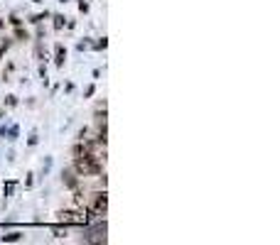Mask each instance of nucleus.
<instances>
[{
    "mask_svg": "<svg viewBox=\"0 0 280 245\" xmlns=\"http://www.w3.org/2000/svg\"><path fill=\"white\" fill-rule=\"evenodd\" d=\"M64 59H67V49H64V45H54V64L57 67H64Z\"/></svg>",
    "mask_w": 280,
    "mask_h": 245,
    "instance_id": "nucleus-5",
    "label": "nucleus"
},
{
    "mask_svg": "<svg viewBox=\"0 0 280 245\" xmlns=\"http://www.w3.org/2000/svg\"><path fill=\"white\" fill-rule=\"evenodd\" d=\"M52 233H54L57 238H64V235H67V228H54Z\"/></svg>",
    "mask_w": 280,
    "mask_h": 245,
    "instance_id": "nucleus-9",
    "label": "nucleus"
},
{
    "mask_svg": "<svg viewBox=\"0 0 280 245\" xmlns=\"http://www.w3.org/2000/svg\"><path fill=\"white\" fill-rule=\"evenodd\" d=\"M15 37H17V39H30V34L25 32L23 27H20V25H17V27H15Z\"/></svg>",
    "mask_w": 280,
    "mask_h": 245,
    "instance_id": "nucleus-7",
    "label": "nucleus"
},
{
    "mask_svg": "<svg viewBox=\"0 0 280 245\" xmlns=\"http://www.w3.org/2000/svg\"><path fill=\"white\" fill-rule=\"evenodd\" d=\"M10 25H12V27H17V25H23V20H20L17 15H12V17H10Z\"/></svg>",
    "mask_w": 280,
    "mask_h": 245,
    "instance_id": "nucleus-10",
    "label": "nucleus"
},
{
    "mask_svg": "<svg viewBox=\"0 0 280 245\" xmlns=\"http://www.w3.org/2000/svg\"><path fill=\"white\" fill-rule=\"evenodd\" d=\"M106 206H108V194H106V191L91 194V201L86 203V209H91L96 216H106Z\"/></svg>",
    "mask_w": 280,
    "mask_h": 245,
    "instance_id": "nucleus-2",
    "label": "nucleus"
},
{
    "mask_svg": "<svg viewBox=\"0 0 280 245\" xmlns=\"http://www.w3.org/2000/svg\"><path fill=\"white\" fill-rule=\"evenodd\" d=\"M57 216H59L62 223H79V226H84V223L89 221L84 213H77V211H59Z\"/></svg>",
    "mask_w": 280,
    "mask_h": 245,
    "instance_id": "nucleus-3",
    "label": "nucleus"
},
{
    "mask_svg": "<svg viewBox=\"0 0 280 245\" xmlns=\"http://www.w3.org/2000/svg\"><path fill=\"white\" fill-rule=\"evenodd\" d=\"M64 27V17L62 15H54V30H62Z\"/></svg>",
    "mask_w": 280,
    "mask_h": 245,
    "instance_id": "nucleus-8",
    "label": "nucleus"
},
{
    "mask_svg": "<svg viewBox=\"0 0 280 245\" xmlns=\"http://www.w3.org/2000/svg\"><path fill=\"white\" fill-rule=\"evenodd\" d=\"M17 240H23V233H17V231H12V233L3 235V243H17Z\"/></svg>",
    "mask_w": 280,
    "mask_h": 245,
    "instance_id": "nucleus-6",
    "label": "nucleus"
},
{
    "mask_svg": "<svg viewBox=\"0 0 280 245\" xmlns=\"http://www.w3.org/2000/svg\"><path fill=\"white\" fill-rule=\"evenodd\" d=\"M62 179H64V187H69L71 191L79 189V179H77V172H74V169H64Z\"/></svg>",
    "mask_w": 280,
    "mask_h": 245,
    "instance_id": "nucleus-4",
    "label": "nucleus"
},
{
    "mask_svg": "<svg viewBox=\"0 0 280 245\" xmlns=\"http://www.w3.org/2000/svg\"><path fill=\"white\" fill-rule=\"evenodd\" d=\"M74 172L81 177H99L103 172L101 157H96L94 152H84V155L74 157Z\"/></svg>",
    "mask_w": 280,
    "mask_h": 245,
    "instance_id": "nucleus-1",
    "label": "nucleus"
},
{
    "mask_svg": "<svg viewBox=\"0 0 280 245\" xmlns=\"http://www.w3.org/2000/svg\"><path fill=\"white\" fill-rule=\"evenodd\" d=\"M106 45H108V42H106V37H103L101 42H96V49H106Z\"/></svg>",
    "mask_w": 280,
    "mask_h": 245,
    "instance_id": "nucleus-11",
    "label": "nucleus"
},
{
    "mask_svg": "<svg viewBox=\"0 0 280 245\" xmlns=\"http://www.w3.org/2000/svg\"><path fill=\"white\" fill-rule=\"evenodd\" d=\"M34 3H42V0H34Z\"/></svg>",
    "mask_w": 280,
    "mask_h": 245,
    "instance_id": "nucleus-12",
    "label": "nucleus"
}]
</instances>
